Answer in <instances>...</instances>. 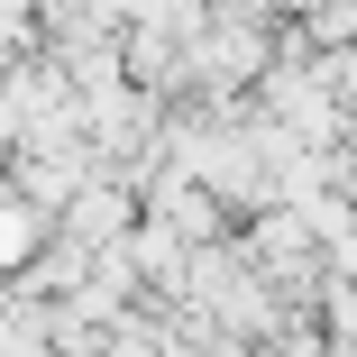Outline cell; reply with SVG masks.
Listing matches in <instances>:
<instances>
[{
    "label": "cell",
    "instance_id": "obj_1",
    "mask_svg": "<svg viewBox=\"0 0 357 357\" xmlns=\"http://www.w3.org/2000/svg\"><path fill=\"white\" fill-rule=\"evenodd\" d=\"M0 257H28V211H0Z\"/></svg>",
    "mask_w": 357,
    "mask_h": 357
}]
</instances>
